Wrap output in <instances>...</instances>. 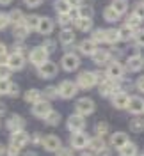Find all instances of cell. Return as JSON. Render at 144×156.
<instances>
[{
  "mask_svg": "<svg viewBox=\"0 0 144 156\" xmlns=\"http://www.w3.org/2000/svg\"><path fill=\"white\" fill-rule=\"evenodd\" d=\"M78 90V85L75 82H69V80H64V82H61L57 87V92L61 98H64V99H69V98H73L77 94Z\"/></svg>",
  "mask_w": 144,
  "mask_h": 156,
  "instance_id": "6da1fadb",
  "label": "cell"
},
{
  "mask_svg": "<svg viewBox=\"0 0 144 156\" xmlns=\"http://www.w3.org/2000/svg\"><path fill=\"white\" fill-rule=\"evenodd\" d=\"M77 83L80 89H91V87H94L96 83V73H93V71H82L80 75H78L77 78Z\"/></svg>",
  "mask_w": 144,
  "mask_h": 156,
  "instance_id": "7a4b0ae2",
  "label": "cell"
},
{
  "mask_svg": "<svg viewBox=\"0 0 144 156\" xmlns=\"http://www.w3.org/2000/svg\"><path fill=\"white\" fill-rule=\"evenodd\" d=\"M29 58H30V62H32L34 66H38V68H39L41 64H45V62L48 60V53L45 51L43 46H36V48L30 50Z\"/></svg>",
  "mask_w": 144,
  "mask_h": 156,
  "instance_id": "3957f363",
  "label": "cell"
},
{
  "mask_svg": "<svg viewBox=\"0 0 144 156\" xmlns=\"http://www.w3.org/2000/svg\"><path fill=\"white\" fill-rule=\"evenodd\" d=\"M123 75H125V68H123L121 62H117V60L109 62V66H107V78L119 80V78H123Z\"/></svg>",
  "mask_w": 144,
  "mask_h": 156,
  "instance_id": "277c9868",
  "label": "cell"
},
{
  "mask_svg": "<svg viewBox=\"0 0 144 156\" xmlns=\"http://www.w3.org/2000/svg\"><path fill=\"white\" fill-rule=\"evenodd\" d=\"M77 114H80V115H89V114H93L94 112V101L91 99V98H82V99H78L77 101Z\"/></svg>",
  "mask_w": 144,
  "mask_h": 156,
  "instance_id": "5b68a950",
  "label": "cell"
},
{
  "mask_svg": "<svg viewBox=\"0 0 144 156\" xmlns=\"http://www.w3.org/2000/svg\"><path fill=\"white\" fill-rule=\"evenodd\" d=\"M84 128H86V119H84V115L73 114V115L68 117V129H69V131L77 133V131H82Z\"/></svg>",
  "mask_w": 144,
  "mask_h": 156,
  "instance_id": "8992f818",
  "label": "cell"
},
{
  "mask_svg": "<svg viewBox=\"0 0 144 156\" xmlns=\"http://www.w3.org/2000/svg\"><path fill=\"white\" fill-rule=\"evenodd\" d=\"M61 66L64 71H75L80 66V58L77 57V53H66L61 60Z\"/></svg>",
  "mask_w": 144,
  "mask_h": 156,
  "instance_id": "52a82bcc",
  "label": "cell"
},
{
  "mask_svg": "<svg viewBox=\"0 0 144 156\" xmlns=\"http://www.w3.org/2000/svg\"><path fill=\"white\" fill-rule=\"evenodd\" d=\"M116 92H119V87L114 80L105 78L103 82H100V94L102 96H114Z\"/></svg>",
  "mask_w": 144,
  "mask_h": 156,
  "instance_id": "ba28073f",
  "label": "cell"
},
{
  "mask_svg": "<svg viewBox=\"0 0 144 156\" xmlns=\"http://www.w3.org/2000/svg\"><path fill=\"white\" fill-rule=\"evenodd\" d=\"M6 64L9 66L11 71H20V69H23V66H25V57L21 53H11V55H7Z\"/></svg>",
  "mask_w": 144,
  "mask_h": 156,
  "instance_id": "9c48e42d",
  "label": "cell"
},
{
  "mask_svg": "<svg viewBox=\"0 0 144 156\" xmlns=\"http://www.w3.org/2000/svg\"><path fill=\"white\" fill-rule=\"evenodd\" d=\"M38 73L41 78H54L57 75V64L52 60H46L45 64H41L38 68Z\"/></svg>",
  "mask_w": 144,
  "mask_h": 156,
  "instance_id": "30bf717a",
  "label": "cell"
},
{
  "mask_svg": "<svg viewBox=\"0 0 144 156\" xmlns=\"http://www.w3.org/2000/svg\"><path fill=\"white\" fill-rule=\"evenodd\" d=\"M126 110H128L130 114H135V115L142 114L144 112V99L139 98V96H130L128 105H126Z\"/></svg>",
  "mask_w": 144,
  "mask_h": 156,
  "instance_id": "8fae6325",
  "label": "cell"
},
{
  "mask_svg": "<svg viewBox=\"0 0 144 156\" xmlns=\"http://www.w3.org/2000/svg\"><path fill=\"white\" fill-rule=\"evenodd\" d=\"M89 136L84 133V131H77V133H73L71 135V147L73 149H84V147L89 146Z\"/></svg>",
  "mask_w": 144,
  "mask_h": 156,
  "instance_id": "7c38bea8",
  "label": "cell"
},
{
  "mask_svg": "<svg viewBox=\"0 0 144 156\" xmlns=\"http://www.w3.org/2000/svg\"><path fill=\"white\" fill-rule=\"evenodd\" d=\"M50 112H52V107H50V103L45 101V99L34 103V107H32V114H34L36 117H41V119H45Z\"/></svg>",
  "mask_w": 144,
  "mask_h": 156,
  "instance_id": "4fadbf2b",
  "label": "cell"
},
{
  "mask_svg": "<svg viewBox=\"0 0 144 156\" xmlns=\"http://www.w3.org/2000/svg\"><path fill=\"white\" fill-rule=\"evenodd\" d=\"M142 68H144V57L142 55L135 53L132 57H128V60H126V69H128V71H141Z\"/></svg>",
  "mask_w": 144,
  "mask_h": 156,
  "instance_id": "5bb4252c",
  "label": "cell"
},
{
  "mask_svg": "<svg viewBox=\"0 0 144 156\" xmlns=\"http://www.w3.org/2000/svg\"><path fill=\"white\" fill-rule=\"evenodd\" d=\"M43 147L46 149V151H50V153H54V151H59L61 149V138L55 135H48L43 138Z\"/></svg>",
  "mask_w": 144,
  "mask_h": 156,
  "instance_id": "9a60e30c",
  "label": "cell"
},
{
  "mask_svg": "<svg viewBox=\"0 0 144 156\" xmlns=\"http://www.w3.org/2000/svg\"><path fill=\"white\" fill-rule=\"evenodd\" d=\"M29 140H30V136L23 129L13 131V135H11V144H14V146H18V147H23L25 144H29Z\"/></svg>",
  "mask_w": 144,
  "mask_h": 156,
  "instance_id": "2e32d148",
  "label": "cell"
},
{
  "mask_svg": "<svg viewBox=\"0 0 144 156\" xmlns=\"http://www.w3.org/2000/svg\"><path fill=\"white\" fill-rule=\"evenodd\" d=\"M128 99H130V96L126 94L125 90H119V92H116L114 96H112V105L116 108H119V110H123L128 105Z\"/></svg>",
  "mask_w": 144,
  "mask_h": 156,
  "instance_id": "e0dca14e",
  "label": "cell"
},
{
  "mask_svg": "<svg viewBox=\"0 0 144 156\" xmlns=\"http://www.w3.org/2000/svg\"><path fill=\"white\" fill-rule=\"evenodd\" d=\"M130 140H128V135L126 133H123V131H117V133H114V135L110 136V144H112V147H116V149H121L123 146H126Z\"/></svg>",
  "mask_w": 144,
  "mask_h": 156,
  "instance_id": "ac0fdd59",
  "label": "cell"
},
{
  "mask_svg": "<svg viewBox=\"0 0 144 156\" xmlns=\"http://www.w3.org/2000/svg\"><path fill=\"white\" fill-rule=\"evenodd\" d=\"M36 30L39 34H43V36H48L54 30V21L50 18H39V23H38V29Z\"/></svg>",
  "mask_w": 144,
  "mask_h": 156,
  "instance_id": "d6986e66",
  "label": "cell"
},
{
  "mask_svg": "<svg viewBox=\"0 0 144 156\" xmlns=\"http://www.w3.org/2000/svg\"><path fill=\"white\" fill-rule=\"evenodd\" d=\"M93 57V60H94L98 66H102V64H107L109 60H110V51H107V50H98L96 48V51L91 55Z\"/></svg>",
  "mask_w": 144,
  "mask_h": 156,
  "instance_id": "ffe728a7",
  "label": "cell"
},
{
  "mask_svg": "<svg viewBox=\"0 0 144 156\" xmlns=\"http://www.w3.org/2000/svg\"><path fill=\"white\" fill-rule=\"evenodd\" d=\"M25 126V119L20 115H11L9 119H7V128H9L11 131H18V129H21V128Z\"/></svg>",
  "mask_w": 144,
  "mask_h": 156,
  "instance_id": "44dd1931",
  "label": "cell"
},
{
  "mask_svg": "<svg viewBox=\"0 0 144 156\" xmlns=\"http://www.w3.org/2000/svg\"><path fill=\"white\" fill-rule=\"evenodd\" d=\"M59 41L64 44V46H69V44H73V41H75V32L69 29H62L61 30V34H59Z\"/></svg>",
  "mask_w": 144,
  "mask_h": 156,
  "instance_id": "7402d4cb",
  "label": "cell"
},
{
  "mask_svg": "<svg viewBox=\"0 0 144 156\" xmlns=\"http://www.w3.org/2000/svg\"><path fill=\"white\" fill-rule=\"evenodd\" d=\"M78 50H80V53H84V55H93L96 51V43L91 41V39H84V41L78 44Z\"/></svg>",
  "mask_w": 144,
  "mask_h": 156,
  "instance_id": "603a6c76",
  "label": "cell"
},
{
  "mask_svg": "<svg viewBox=\"0 0 144 156\" xmlns=\"http://www.w3.org/2000/svg\"><path fill=\"white\" fill-rule=\"evenodd\" d=\"M73 21H75V27L82 32H89L93 29V18H77Z\"/></svg>",
  "mask_w": 144,
  "mask_h": 156,
  "instance_id": "cb8c5ba5",
  "label": "cell"
},
{
  "mask_svg": "<svg viewBox=\"0 0 144 156\" xmlns=\"http://www.w3.org/2000/svg\"><path fill=\"white\" fill-rule=\"evenodd\" d=\"M7 16H9V23H13L14 27H16V25H21V23H23V20H25V14H23L20 9L11 11Z\"/></svg>",
  "mask_w": 144,
  "mask_h": 156,
  "instance_id": "d4e9b609",
  "label": "cell"
},
{
  "mask_svg": "<svg viewBox=\"0 0 144 156\" xmlns=\"http://www.w3.org/2000/svg\"><path fill=\"white\" fill-rule=\"evenodd\" d=\"M110 7H112L119 16H121V14H125L126 11H128V0H112Z\"/></svg>",
  "mask_w": 144,
  "mask_h": 156,
  "instance_id": "484cf974",
  "label": "cell"
},
{
  "mask_svg": "<svg viewBox=\"0 0 144 156\" xmlns=\"http://www.w3.org/2000/svg\"><path fill=\"white\" fill-rule=\"evenodd\" d=\"M141 23H142V18H139L135 12H132V14L126 18V21H125V25L128 27V29H132V30L139 29V27H141Z\"/></svg>",
  "mask_w": 144,
  "mask_h": 156,
  "instance_id": "4316f807",
  "label": "cell"
},
{
  "mask_svg": "<svg viewBox=\"0 0 144 156\" xmlns=\"http://www.w3.org/2000/svg\"><path fill=\"white\" fill-rule=\"evenodd\" d=\"M43 99V94L39 92L38 89H30V90H27L25 92V101H29V103H38V101H41Z\"/></svg>",
  "mask_w": 144,
  "mask_h": 156,
  "instance_id": "83f0119b",
  "label": "cell"
},
{
  "mask_svg": "<svg viewBox=\"0 0 144 156\" xmlns=\"http://www.w3.org/2000/svg\"><path fill=\"white\" fill-rule=\"evenodd\" d=\"M29 32H30V30L27 29L23 23H21V25H16V27H14V30H13V36H14L16 39H20V41H23V39L29 36Z\"/></svg>",
  "mask_w": 144,
  "mask_h": 156,
  "instance_id": "f1b7e54d",
  "label": "cell"
},
{
  "mask_svg": "<svg viewBox=\"0 0 144 156\" xmlns=\"http://www.w3.org/2000/svg\"><path fill=\"white\" fill-rule=\"evenodd\" d=\"M54 7H55V11H57L59 14H68L71 11V5L68 4V0H55Z\"/></svg>",
  "mask_w": 144,
  "mask_h": 156,
  "instance_id": "f546056e",
  "label": "cell"
},
{
  "mask_svg": "<svg viewBox=\"0 0 144 156\" xmlns=\"http://www.w3.org/2000/svg\"><path fill=\"white\" fill-rule=\"evenodd\" d=\"M38 23H39V16H36V14H29V16H25V20H23V25L29 30H36L38 29Z\"/></svg>",
  "mask_w": 144,
  "mask_h": 156,
  "instance_id": "4dcf8cb0",
  "label": "cell"
},
{
  "mask_svg": "<svg viewBox=\"0 0 144 156\" xmlns=\"http://www.w3.org/2000/svg\"><path fill=\"white\" fill-rule=\"evenodd\" d=\"M117 41H119V30H117V29H109V30H105V43L116 44Z\"/></svg>",
  "mask_w": 144,
  "mask_h": 156,
  "instance_id": "1f68e13d",
  "label": "cell"
},
{
  "mask_svg": "<svg viewBox=\"0 0 144 156\" xmlns=\"http://www.w3.org/2000/svg\"><path fill=\"white\" fill-rule=\"evenodd\" d=\"M119 154L121 156H137V146L132 144V142H128L126 146H123L119 149Z\"/></svg>",
  "mask_w": 144,
  "mask_h": 156,
  "instance_id": "d6a6232c",
  "label": "cell"
},
{
  "mask_svg": "<svg viewBox=\"0 0 144 156\" xmlns=\"http://www.w3.org/2000/svg\"><path fill=\"white\" fill-rule=\"evenodd\" d=\"M89 147H91L94 153H100L102 149H105V142H103L102 136H96V138H93V140H89Z\"/></svg>",
  "mask_w": 144,
  "mask_h": 156,
  "instance_id": "836d02e7",
  "label": "cell"
},
{
  "mask_svg": "<svg viewBox=\"0 0 144 156\" xmlns=\"http://www.w3.org/2000/svg\"><path fill=\"white\" fill-rule=\"evenodd\" d=\"M130 128H132V131H135V133H141L144 129V119L142 117H134L130 121Z\"/></svg>",
  "mask_w": 144,
  "mask_h": 156,
  "instance_id": "e575fe53",
  "label": "cell"
},
{
  "mask_svg": "<svg viewBox=\"0 0 144 156\" xmlns=\"http://www.w3.org/2000/svg\"><path fill=\"white\" fill-rule=\"evenodd\" d=\"M103 18H105L107 21H110V23H114V21H117L121 16H119V14H117L110 5H109V7H105V11H103Z\"/></svg>",
  "mask_w": 144,
  "mask_h": 156,
  "instance_id": "d590c367",
  "label": "cell"
},
{
  "mask_svg": "<svg viewBox=\"0 0 144 156\" xmlns=\"http://www.w3.org/2000/svg\"><path fill=\"white\" fill-rule=\"evenodd\" d=\"M45 121H46V124H50V126H57L59 122H61V114L55 112V110H52V112L45 117Z\"/></svg>",
  "mask_w": 144,
  "mask_h": 156,
  "instance_id": "8d00e7d4",
  "label": "cell"
},
{
  "mask_svg": "<svg viewBox=\"0 0 144 156\" xmlns=\"http://www.w3.org/2000/svg\"><path fill=\"white\" fill-rule=\"evenodd\" d=\"M117 30H119V39H123V41H130V39H134L135 30L128 29L126 25H123L121 29H117Z\"/></svg>",
  "mask_w": 144,
  "mask_h": 156,
  "instance_id": "74e56055",
  "label": "cell"
},
{
  "mask_svg": "<svg viewBox=\"0 0 144 156\" xmlns=\"http://www.w3.org/2000/svg\"><path fill=\"white\" fill-rule=\"evenodd\" d=\"M77 12H78V18H93V7L91 5H80L77 7Z\"/></svg>",
  "mask_w": 144,
  "mask_h": 156,
  "instance_id": "f35d334b",
  "label": "cell"
},
{
  "mask_svg": "<svg viewBox=\"0 0 144 156\" xmlns=\"http://www.w3.org/2000/svg\"><path fill=\"white\" fill-rule=\"evenodd\" d=\"M91 41H94V43H105V30L96 29L94 32H93V37H91Z\"/></svg>",
  "mask_w": 144,
  "mask_h": 156,
  "instance_id": "ab89813d",
  "label": "cell"
},
{
  "mask_svg": "<svg viewBox=\"0 0 144 156\" xmlns=\"http://www.w3.org/2000/svg\"><path fill=\"white\" fill-rule=\"evenodd\" d=\"M11 73H13V71L9 69L7 64H0V80H9Z\"/></svg>",
  "mask_w": 144,
  "mask_h": 156,
  "instance_id": "60d3db41",
  "label": "cell"
},
{
  "mask_svg": "<svg viewBox=\"0 0 144 156\" xmlns=\"http://www.w3.org/2000/svg\"><path fill=\"white\" fill-rule=\"evenodd\" d=\"M43 48H45V51H46L48 55H50V53H54V51H55L57 44H55V43H54L52 39H46V41L43 43Z\"/></svg>",
  "mask_w": 144,
  "mask_h": 156,
  "instance_id": "b9f144b4",
  "label": "cell"
},
{
  "mask_svg": "<svg viewBox=\"0 0 144 156\" xmlns=\"http://www.w3.org/2000/svg\"><path fill=\"white\" fill-rule=\"evenodd\" d=\"M134 39H135V43H137V46H144V29L135 30Z\"/></svg>",
  "mask_w": 144,
  "mask_h": 156,
  "instance_id": "7bdbcfd3",
  "label": "cell"
},
{
  "mask_svg": "<svg viewBox=\"0 0 144 156\" xmlns=\"http://www.w3.org/2000/svg\"><path fill=\"white\" fill-rule=\"evenodd\" d=\"M107 131H109V124H107V122H98V124H96V135L98 136L107 135Z\"/></svg>",
  "mask_w": 144,
  "mask_h": 156,
  "instance_id": "ee69618b",
  "label": "cell"
},
{
  "mask_svg": "<svg viewBox=\"0 0 144 156\" xmlns=\"http://www.w3.org/2000/svg\"><path fill=\"white\" fill-rule=\"evenodd\" d=\"M41 94L46 98V99H54L55 96H59V92H57V89L55 87H46L45 89V92H41Z\"/></svg>",
  "mask_w": 144,
  "mask_h": 156,
  "instance_id": "f6af8a7d",
  "label": "cell"
},
{
  "mask_svg": "<svg viewBox=\"0 0 144 156\" xmlns=\"http://www.w3.org/2000/svg\"><path fill=\"white\" fill-rule=\"evenodd\" d=\"M7 60V46L6 43H0V64H6Z\"/></svg>",
  "mask_w": 144,
  "mask_h": 156,
  "instance_id": "bcb514c9",
  "label": "cell"
},
{
  "mask_svg": "<svg viewBox=\"0 0 144 156\" xmlns=\"http://www.w3.org/2000/svg\"><path fill=\"white\" fill-rule=\"evenodd\" d=\"M20 151H21V147L14 146V144H9V147L6 149V153H7V156H18Z\"/></svg>",
  "mask_w": 144,
  "mask_h": 156,
  "instance_id": "7dc6e473",
  "label": "cell"
},
{
  "mask_svg": "<svg viewBox=\"0 0 144 156\" xmlns=\"http://www.w3.org/2000/svg\"><path fill=\"white\" fill-rule=\"evenodd\" d=\"M11 82L9 80H0V94H9Z\"/></svg>",
  "mask_w": 144,
  "mask_h": 156,
  "instance_id": "c3c4849f",
  "label": "cell"
},
{
  "mask_svg": "<svg viewBox=\"0 0 144 156\" xmlns=\"http://www.w3.org/2000/svg\"><path fill=\"white\" fill-rule=\"evenodd\" d=\"M71 21H73V20L69 18V14H59V23H61L64 29H66V27L69 25V23H71Z\"/></svg>",
  "mask_w": 144,
  "mask_h": 156,
  "instance_id": "681fc988",
  "label": "cell"
},
{
  "mask_svg": "<svg viewBox=\"0 0 144 156\" xmlns=\"http://www.w3.org/2000/svg\"><path fill=\"white\" fill-rule=\"evenodd\" d=\"M9 25V16L7 14H4V12H0V30L6 29Z\"/></svg>",
  "mask_w": 144,
  "mask_h": 156,
  "instance_id": "f907efd6",
  "label": "cell"
},
{
  "mask_svg": "<svg viewBox=\"0 0 144 156\" xmlns=\"http://www.w3.org/2000/svg\"><path fill=\"white\" fill-rule=\"evenodd\" d=\"M134 12L139 16V18L144 20V2H142V4H137V5H135V11H134Z\"/></svg>",
  "mask_w": 144,
  "mask_h": 156,
  "instance_id": "816d5d0a",
  "label": "cell"
},
{
  "mask_svg": "<svg viewBox=\"0 0 144 156\" xmlns=\"http://www.w3.org/2000/svg\"><path fill=\"white\" fill-rule=\"evenodd\" d=\"M18 92H20L18 85H16V83H13V82H11V87H9V94H11V96H16V94H18Z\"/></svg>",
  "mask_w": 144,
  "mask_h": 156,
  "instance_id": "f5cc1de1",
  "label": "cell"
},
{
  "mask_svg": "<svg viewBox=\"0 0 144 156\" xmlns=\"http://www.w3.org/2000/svg\"><path fill=\"white\" fill-rule=\"evenodd\" d=\"M23 2H25L29 7H38V5L41 4V2H43V0H23Z\"/></svg>",
  "mask_w": 144,
  "mask_h": 156,
  "instance_id": "db71d44e",
  "label": "cell"
},
{
  "mask_svg": "<svg viewBox=\"0 0 144 156\" xmlns=\"http://www.w3.org/2000/svg\"><path fill=\"white\" fill-rule=\"evenodd\" d=\"M135 87L139 89L141 92H144V76H141L139 80H137V82H135Z\"/></svg>",
  "mask_w": 144,
  "mask_h": 156,
  "instance_id": "11a10c76",
  "label": "cell"
},
{
  "mask_svg": "<svg viewBox=\"0 0 144 156\" xmlns=\"http://www.w3.org/2000/svg\"><path fill=\"white\" fill-rule=\"evenodd\" d=\"M57 153H59V156H73L71 149H59Z\"/></svg>",
  "mask_w": 144,
  "mask_h": 156,
  "instance_id": "9f6ffc18",
  "label": "cell"
},
{
  "mask_svg": "<svg viewBox=\"0 0 144 156\" xmlns=\"http://www.w3.org/2000/svg\"><path fill=\"white\" fill-rule=\"evenodd\" d=\"M68 4H69L71 7H75V9H77V7L82 5V0H68Z\"/></svg>",
  "mask_w": 144,
  "mask_h": 156,
  "instance_id": "6f0895ef",
  "label": "cell"
},
{
  "mask_svg": "<svg viewBox=\"0 0 144 156\" xmlns=\"http://www.w3.org/2000/svg\"><path fill=\"white\" fill-rule=\"evenodd\" d=\"M41 142H43V136L39 135V133L32 135V144H41Z\"/></svg>",
  "mask_w": 144,
  "mask_h": 156,
  "instance_id": "680465c9",
  "label": "cell"
},
{
  "mask_svg": "<svg viewBox=\"0 0 144 156\" xmlns=\"http://www.w3.org/2000/svg\"><path fill=\"white\" fill-rule=\"evenodd\" d=\"M98 156H110V153H109L107 149H102V151L98 153Z\"/></svg>",
  "mask_w": 144,
  "mask_h": 156,
  "instance_id": "91938a15",
  "label": "cell"
},
{
  "mask_svg": "<svg viewBox=\"0 0 144 156\" xmlns=\"http://www.w3.org/2000/svg\"><path fill=\"white\" fill-rule=\"evenodd\" d=\"M11 2H13V0H0V5H7Z\"/></svg>",
  "mask_w": 144,
  "mask_h": 156,
  "instance_id": "94428289",
  "label": "cell"
},
{
  "mask_svg": "<svg viewBox=\"0 0 144 156\" xmlns=\"http://www.w3.org/2000/svg\"><path fill=\"white\" fill-rule=\"evenodd\" d=\"M4 153H6V147L0 144V156H4Z\"/></svg>",
  "mask_w": 144,
  "mask_h": 156,
  "instance_id": "6125c7cd",
  "label": "cell"
},
{
  "mask_svg": "<svg viewBox=\"0 0 144 156\" xmlns=\"http://www.w3.org/2000/svg\"><path fill=\"white\" fill-rule=\"evenodd\" d=\"M80 156H94V154H91V153H84V154H80Z\"/></svg>",
  "mask_w": 144,
  "mask_h": 156,
  "instance_id": "be15d7a7",
  "label": "cell"
},
{
  "mask_svg": "<svg viewBox=\"0 0 144 156\" xmlns=\"http://www.w3.org/2000/svg\"><path fill=\"white\" fill-rule=\"evenodd\" d=\"M25 156H36V154H34V153H27Z\"/></svg>",
  "mask_w": 144,
  "mask_h": 156,
  "instance_id": "e7e4bbea",
  "label": "cell"
}]
</instances>
